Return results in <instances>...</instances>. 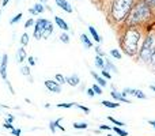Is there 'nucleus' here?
Segmentation results:
<instances>
[{"label":"nucleus","mask_w":155,"mask_h":136,"mask_svg":"<svg viewBox=\"0 0 155 136\" xmlns=\"http://www.w3.org/2000/svg\"><path fill=\"white\" fill-rule=\"evenodd\" d=\"M88 33L91 34V37L94 38V41H95V42H98V44L101 42V37H99L98 32L95 30V27H94V26H88Z\"/></svg>","instance_id":"a211bd4d"},{"label":"nucleus","mask_w":155,"mask_h":136,"mask_svg":"<svg viewBox=\"0 0 155 136\" xmlns=\"http://www.w3.org/2000/svg\"><path fill=\"white\" fill-rule=\"evenodd\" d=\"M52 33H53V25H52V22L49 21L48 26L45 27V30H44V33H42V40H48V37H51Z\"/></svg>","instance_id":"2eb2a0df"},{"label":"nucleus","mask_w":155,"mask_h":136,"mask_svg":"<svg viewBox=\"0 0 155 136\" xmlns=\"http://www.w3.org/2000/svg\"><path fill=\"white\" fill-rule=\"evenodd\" d=\"M150 3H151L153 5H155V0H148V4H150Z\"/></svg>","instance_id":"de8ad7c7"},{"label":"nucleus","mask_w":155,"mask_h":136,"mask_svg":"<svg viewBox=\"0 0 155 136\" xmlns=\"http://www.w3.org/2000/svg\"><path fill=\"white\" fill-rule=\"evenodd\" d=\"M8 3H10V0H3V2H2V5H3V7H5Z\"/></svg>","instance_id":"49530a36"},{"label":"nucleus","mask_w":155,"mask_h":136,"mask_svg":"<svg viewBox=\"0 0 155 136\" xmlns=\"http://www.w3.org/2000/svg\"><path fill=\"white\" fill-rule=\"evenodd\" d=\"M142 41V32L137 27H128L120 38V45L124 53L128 56H136L139 53V45Z\"/></svg>","instance_id":"f257e3e1"},{"label":"nucleus","mask_w":155,"mask_h":136,"mask_svg":"<svg viewBox=\"0 0 155 136\" xmlns=\"http://www.w3.org/2000/svg\"><path fill=\"white\" fill-rule=\"evenodd\" d=\"M3 127H4V128H7V129H10V131L14 128L12 123H8V121H4V124H3Z\"/></svg>","instance_id":"58836bf2"},{"label":"nucleus","mask_w":155,"mask_h":136,"mask_svg":"<svg viewBox=\"0 0 155 136\" xmlns=\"http://www.w3.org/2000/svg\"><path fill=\"white\" fill-rule=\"evenodd\" d=\"M26 60H27L26 49H25V46H21V48L16 51V61H18L19 64H22V63H25Z\"/></svg>","instance_id":"6e6552de"},{"label":"nucleus","mask_w":155,"mask_h":136,"mask_svg":"<svg viewBox=\"0 0 155 136\" xmlns=\"http://www.w3.org/2000/svg\"><path fill=\"white\" fill-rule=\"evenodd\" d=\"M11 134H12L14 136H21L22 135V131L19 128H15V127H14V128L11 129Z\"/></svg>","instance_id":"c9c22d12"},{"label":"nucleus","mask_w":155,"mask_h":136,"mask_svg":"<svg viewBox=\"0 0 155 136\" xmlns=\"http://www.w3.org/2000/svg\"><path fill=\"white\" fill-rule=\"evenodd\" d=\"M105 69L109 72H117V67L112 63V60H109L107 57H105Z\"/></svg>","instance_id":"f3484780"},{"label":"nucleus","mask_w":155,"mask_h":136,"mask_svg":"<svg viewBox=\"0 0 155 136\" xmlns=\"http://www.w3.org/2000/svg\"><path fill=\"white\" fill-rule=\"evenodd\" d=\"M54 80H56L59 85H64V83H67V82H65V76H63L61 74H56V76H54Z\"/></svg>","instance_id":"bb28decb"},{"label":"nucleus","mask_w":155,"mask_h":136,"mask_svg":"<svg viewBox=\"0 0 155 136\" xmlns=\"http://www.w3.org/2000/svg\"><path fill=\"white\" fill-rule=\"evenodd\" d=\"M109 129H112V127H109V125H105V124H102V125H99V131H109Z\"/></svg>","instance_id":"a19ab883"},{"label":"nucleus","mask_w":155,"mask_h":136,"mask_svg":"<svg viewBox=\"0 0 155 136\" xmlns=\"http://www.w3.org/2000/svg\"><path fill=\"white\" fill-rule=\"evenodd\" d=\"M29 12L31 14V15H34V16L37 15V12H35V10H34V8H29Z\"/></svg>","instance_id":"c03bdc74"},{"label":"nucleus","mask_w":155,"mask_h":136,"mask_svg":"<svg viewBox=\"0 0 155 136\" xmlns=\"http://www.w3.org/2000/svg\"><path fill=\"white\" fill-rule=\"evenodd\" d=\"M22 16H23V14H22V12L16 14V15H15V16H14V18H12V19H11V21H10V25H14V23H18V22H19V21H21V19H22Z\"/></svg>","instance_id":"c756f323"},{"label":"nucleus","mask_w":155,"mask_h":136,"mask_svg":"<svg viewBox=\"0 0 155 136\" xmlns=\"http://www.w3.org/2000/svg\"><path fill=\"white\" fill-rule=\"evenodd\" d=\"M95 52H97V55H98V56L105 57V53H104V52H102V49L99 48V46H97V48H95Z\"/></svg>","instance_id":"79ce46f5"},{"label":"nucleus","mask_w":155,"mask_h":136,"mask_svg":"<svg viewBox=\"0 0 155 136\" xmlns=\"http://www.w3.org/2000/svg\"><path fill=\"white\" fill-rule=\"evenodd\" d=\"M27 64L31 67V65H35V59L33 56H27Z\"/></svg>","instance_id":"4c0bfd02"},{"label":"nucleus","mask_w":155,"mask_h":136,"mask_svg":"<svg viewBox=\"0 0 155 136\" xmlns=\"http://www.w3.org/2000/svg\"><path fill=\"white\" fill-rule=\"evenodd\" d=\"M57 108H60V109H71V108H74V104H57Z\"/></svg>","instance_id":"72a5a7b5"},{"label":"nucleus","mask_w":155,"mask_h":136,"mask_svg":"<svg viewBox=\"0 0 155 136\" xmlns=\"http://www.w3.org/2000/svg\"><path fill=\"white\" fill-rule=\"evenodd\" d=\"M80 41H82L83 46H84L86 49H91V48H93V42H91V40L86 34H80Z\"/></svg>","instance_id":"dca6fc26"},{"label":"nucleus","mask_w":155,"mask_h":136,"mask_svg":"<svg viewBox=\"0 0 155 136\" xmlns=\"http://www.w3.org/2000/svg\"><path fill=\"white\" fill-rule=\"evenodd\" d=\"M59 40H60V41H61V42H63V44H70L71 38H70V34H67V33H63V34H60Z\"/></svg>","instance_id":"4be33fe9"},{"label":"nucleus","mask_w":155,"mask_h":136,"mask_svg":"<svg viewBox=\"0 0 155 136\" xmlns=\"http://www.w3.org/2000/svg\"><path fill=\"white\" fill-rule=\"evenodd\" d=\"M0 59H2V55H0Z\"/></svg>","instance_id":"603ef678"},{"label":"nucleus","mask_w":155,"mask_h":136,"mask_svg":"<svg viewBox=\"0 0 155 136\" xmlns=\"http://www.w3.org/2000/svg\"><path fill=\"white\" fill-rule=\"evenodd\" d=\"M150 64H151V67H153V68L155 69V48H154V51H153V55H151Z\"/></svg>","instance_id":"e433bc0d"},{"label":"nucleus","mask_w":155,"mask_h":136,"mask_svg":"<svg viewBox=\"0 0 155 136\" xmlns=\"http://www.w3.org/2000/svg\"><path fill=\"white\" fill-rule=\"evenodd\" d=\"M102 105H104L105 108H109V109H117V108H120V104H117V102H112V101H102L101 102Z\"/></svg>","instance_id":"aec40b11"},{"label":"nucleus","mask_w":155,"mask_h":136,"mask_svg":"<svg viewBox=\"0 0 155 136\" xmlns=\"http://www.w3.org/2000/svg\"><path fill=\"white\" fill-rule=\"evenodd\" d=\"M91 87H93L94 93H95L97 95H101V94H102V87H101V86L98 85V83H94V85L91 86Z\"/></svg>","instance_id":"c85d7f7f"},{"label":"nucleus","mask_w":155,"mask_h":136,"mask_svg":"<svg viewBox=\"0 0 155 136\" xmlns=\"http://www.w3.org/2000/svg\"><path fill=\"white\" fill-rule=\"evenodd\" d=\"M74 106L75 108H78V109H80V110H83V112L84 113H90V109H88V108H86V106H83V105H80V104H74Z\"/></svg>","instance_id":"2f4dec72"},{"label":"nucleus","mask_w":155,"mask_h":136,"mask_svg":"<svg viewBox=\"0 0 155 136\" xmlns=\"http://www.w3.org/2000/svg\"><path fill=\"white\" fill-rule=\"evenodd\" d=\"M107 118H109V121H112V123L114 124V125H117V127H125V124H124L123 121H118V120H116V118H113L112 116H109V117H107Z\"/></svg>","instance_id":"7c9ffc66"},{"label":"nucleus","mask_w":155,"mask_h":136,"mask_svg":"<svg viewBox=\"0 0 155 136\" xmlns=\"http://www.w3.org/2000/svg\"><path fill=\"white\" fill-rule=\"evenodd\" d=\"M101 75L105 78V79H107V80H110V79H112V75H110V72H109V71H106V69H105V68L101 71Z\"/></svg>","instance_id":"473e14b6"},{"label":"nucleus","mask_w":155,"mask_h":136,"mask_svg":"<svg viewBox=\"0 0 155 136\" xmlns=\"http://www.w3.org/2000/svg\"><path fill=\"white\" fill-rule=\"evenodd\" d=\"M154 48H155V37H154V34H148L147 37L144 38L142 48L139 49V53H137V57L140 59V61L150 63Z\"/></svg>","instance_id":"20e7f679"},{"label":"nucleus","mask_w":155,"mask_h":136,"mask_svg":"<svg viewBox=\"0 0 155 136\" xmlns=\"http://www.w3.org/2000/svg\"><path fill=\"white\" fill-rule=\"evenodd\" d=\"M34 23H35V21L30 18V19H27V21H26V23H25V27H26V29H29V27L34 26Z\"/></svg>","instance_id":"f704fd0d"},{"label":"nucleus","mask_w":155,"mask_h":136,"mask_svg":"<svg viewBox=\"0 0 155 136\" xmlns=\"http://www.w3.org/2000/svg\"><path fill=\"white\" fill-rule=\"evenodd\" d=\"M41 2H42V3H46V2H48V0H41Z\"/></svg>","instance_id":"8fccbe9b"},{"label":"nucleus","mask_w":155,"mask_h":136,"mask_svg":"<svg viewBox=\"0 0 155 136\" xmlns=\"http://www.w3.org/2000/svg\"><path fill=\"white\" fill-rule=\"evenodd\" d=\"M148 124H150V125H153V128L155 129V120H148Z\"/></svg>","instance_id":"a18cd8bd"},{"label":"nucleus","mask_w":155,"mask_h":136,"mask_svg":"<svg viewBox=\"0 0 155 136\" xmlns=\"http://www.w3.org/2000/svg\"><path fill=\"white\" fill-rule=\"evenodd\" d=\"M54 2H56V4L59 5L61 10H64L65 12H70V14H71V12L74 11L72 7H71V4L67 2V0H54Z\"/></svg>","instance_id":"9b49d317"},{"label":"nucleus","mask_w":155,"mask_h":136,"mask_svg":"<svg viewBox=\"0 0 155 136\" xmlns=\"http://www.w3.org/2000/svg\"><path fill=\"white\" fill-rule=\"evenodd\" d=\"M110 95H112L113 99H116L117 102H125V104H131V101H129L127 97H123L121 95V93H118V91H116L114 88H113L112 91H110Z\"/></svg>","instance_id":"1a4fd4ad"},{"label":"nucleus","mask_w":155,"mask_h":136,"mask_svg":"<svg viewBox=\"0 0 155 136\" xmlns=\"http://www.w3.org/2000/svg\"><path fill=\"white\" fill-rule=\"evenodd\" d=\"M65 82H67L70 86H72V87H76V86H79L80 79H79V76H78V75H71V76L65 78Z\"/></svg>","instance_id":"4468645a"},{"label":"nucleus","mask_w":155,"mask_h":136,"mask_svg":"<svg viewBox=\"0 0 155 136\" xmlns=\"http://www.w3.org/2000/svg\"><path fill=\"white\" fill-rule=\"evenodd\" d=\"M14 120H15V117H14V116L12 114H8V117L7 118H5V120L4 121H8V123H12V121Z\"/></svg>","instance_id":"37998d69"},{"label":"nucleus","mask_w":155,"mask_h":136,"mask_svg":"<svg viewBox=\"0 0 155 136\" xmlns=\"http://www.w3.org/2000/svg\"><path fill=\"white\" fill-rule=\"evenodd\" d=\"M86 93H87V95H88V97H91V98H93V97H94V95H95V93H94L93 87L87 88V90H86Z\"/></svg>","instance_id":"ea45409f"},{"label":"nucleus","mask_w":155,"mask_h":136,"mask_svg":"<svg viewBox=\"0 0 155 136\" xmlns=\"http://www.w3.org/2000/svg\"><path fill=\"white\" fill-rule=\"evenodd\" d=\"M72 127L75 129H87L88 128V124L87 123H74Z\"/></svg>","instance_id":"393cba45"},{"label":"nucleus","mask_w":155,"mask_h":136,"mask_svg":"<svg viewBox=\"0 0 155 136\" xmlns=\"http://www.w3.org/2000/svg\"><path fill=\"white\" fill-rule=\"evenodd\" d=\"M7 65H8V55L4 53L2 56V60H0V76L4 82H7L8 78H7Z\"/></svg>","instance_id":"423d86ee"},{"label":"nucleus","mask_w":155,"mask_h":136,"mask_svg":"<svg viewBox=\"0 0 155 136\" xmlns=\"http://www.w3.org/2000/svg\"><path fill=\"white\" fill-rule=\"evenodd\" d=\"M44 85H45V87L48 88L51 93H61V85H59V83L56 82V80H45L44 82Z\"/></svg>","instance_id":"0eeeda50"},{"label":"nucleus","mask_w":155,"mask_h":136,"mask_svg":"<svg viewBox=\"0 0 155 136\" xmlns=\"http://www.w3.org/2000/svg\"><path fill=\"white\" fill-rule=\"evenodd\" d=\"M150 4L146 2H140L136 5H134L131 10V12L128 14V19H127V25L128 27H137L139 25H142L144 21H147L150 18Z\"/></svg>","instance_id":"f03ea898"},{"label":"nucleus","mask_w":155,"mask_h":136,"mask_svg":"<svg viewBox=\"0 0 155 136\" xmlns=\"http://www.w3.org/2000/svg\"><path fill=\"white\" fill-rule=\"evenodd\" d=\"M112 129H113V131H114L118 136H128V132L124 131L123 127H117V125H116V127H112Z\"/></svg>","instance_id":"412c9836"},{"label":"nucleus","mask_w":155,"mask_h":136,"mask_svg":"<svg viewBox=\"0 0 155 136\" xmlns=\"http://www.w3.org/2000/svg\"><path fill=\"white\" fill-rule=\"evenodd\" d=\"M49 21L45 18H40L35 21L34 23V33H33V37L35 38V40H42V33L44 30H45V27L48 26Z\"/></svg>","instance_id":"39448f33"},{"label":"nucleus","mask_w":155,"mask_h":136,"mask_svg":"<svg viewBox=\"0 0 155 136\" xmlns=\"http://www.w3.org/2000/svg\"><path fill=\"white\" fill-rule=\"evenodd\" d=\"M27 44H29V35H27V33H23L21 37V45L22 46H26Z\"/></svg>","instance_id":"cd10ccee"},{"label":"nucleus","mask_w":155,"mask_h":136,"mask_svg":"<svg viewBox=\"0 0 155 136\" xmlns=\"http://www.w3.org/2000/svg\"><path fill=\"white\" fill-rule=\"evenodd\" d=\"M21 74L23 75V76H30V65H22L21 67Z\"/></svg>","instance_id":"5701e85b"},{"label":"nucleus","mask_w":155,"mask_h":136,"mask_svg":"<svg viewBox=\"0 0 155 136\" xmlns=\"http://www.w3.org/2000/svg\"><path fill=\"white\" fill-rule=\"evenodd\" d=\"M106 136H113V135H106Z\"/></svg>","instance_id":"3c124183"},{"label":"nucleus","mask_w":155,"mask_h":136,"mask_svg":"<svg viewBox=\"0 0 155 136\" xmlns=\"http://www.w3.org/2000/svg\"><path fill=\"white\" fill-rule=\"evenodd\" d=\"M150 88H151V90H153V91H154V93H155V85H153V86H150Z\"/></svg>","instance_id":"09e8293b"},{"label":"nucleus","mask_w":155,"mask_h":136,"mask_svg":"<svg viewBox=\"0 0 155 136\" xmlns=\"http://www.w3.org/2000/svg\"><path fill=\"white\" fill-rule=\"evenodd\" d=\"M35 10V12L37 14H42L44 11H45V7H44L42 3H37V4H34V7H33Z\"/></svg>","instance_id":"b1692460"},{"label":"nucleus","mask_w":155,"mask_h":136,"mask_svg":"<svg viewBox=\"0 0 155 136\" xmlns=\"http://www.w3.org/2000/svg\"><path fill=\"white\" fill-rule=\"evenodd\" d=\"M54 23H56L61 30H64V32H68V30H70L68 23L63 18H60V16H54Z\"/></svg>","instance_id":"f8f14e48"},{"label":"nucleus","mask_w":155,"mask_h":136,"mask_svg":"<svg viewBox=\"0 0 155 136\" xmlns=\"http://www.w3.org/2000/svg\"><path fill=\"white\" fill-rule=\"evenodd\" d=\"M61 120H63V118L60 117V118H57V120L51 121V123H49V129H51V132H52V134H54L57 128H59V129H61V131H65V128H64V127H63V125H60V123H61Z\"/></svg>","instance_id":"9d476101"},{"label":"nucleus","mask_w":155,"mask_h":136,"mask_svg":"<svg viewBox=\"0 0 155 136\" xmlns=\"http://www.w3.org/2000/svg\"><path fill=\"white\" fill-rule=\"evenodd\" d=\"M94 63H95V67H98L99 69H104V68H105V57L98 56V55H97V56H95V60H94Z\"/></svg>","instance_id":"6ab92c4d"},{"label":"nucleus","mask_w":155,"mask_h":136,"mask_svg":"<svg viewBox=\"0 0 155 136\" xmlns=\"http://www.w3.org/2000/svg\"><path fill=\"white\" fill-rule=\"evenodd\" d=\"M91 76H93L94 79H95V82L98 83V85L101 86V87H105V86L107 85L106 79H105V78L102 76V75H98V74H95V72H94V71H91Z\"/></svg>","instance_id":"ddd939ff"},{"label":"nucleus","mask_w":155,"mask_h":136,"mask_svg":"<svg viewBox=\"0 0 155 136\" xmlns=\"http://www.w3.org/2000/svg\"><path fill=\"white\" fill-rule=\"evenodd\" d=\"M134 7V0H113L110 15L116 22H121L128 16Z\"/></svg>","instance_id":"7ed1b4c3"},{"label":"nucleus","mask_w":155,"mask_h":136,"mask_svg":"<svg viewBox=\"0 0 155 136\" xmlns=\"http://www.w3.org/2000/svg\"><path fill=\"white\" fill-rule=\"evenodd\" d=\"M110 55L117 60H121V57H123V55H121V52L118 51V49H112V51H110Z\"/></svg>","instance_id":"a878e982"}]
</instances>
